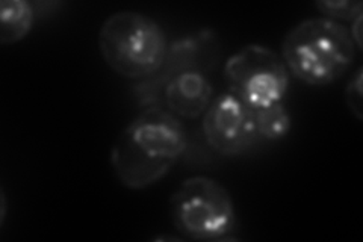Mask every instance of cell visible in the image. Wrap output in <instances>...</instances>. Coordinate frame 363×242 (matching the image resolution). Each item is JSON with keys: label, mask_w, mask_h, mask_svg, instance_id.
I'll use <instances>...</instances> for the list:
<instances>
[{"label": "cell", "mask_w": 363, "mask_h": 242, "mask_svg": "<svg viewBox=\"0 0 363 242\" xmlns=\"http://www.w3.org/2000/svg\"><path fill=\"white\" fill-rule=\"evenodd\" d=\"M223 79L227 93L259 111L285 103L291 75L279 52L252 43L227 57Z\"/></svg>", "instance_id": "5"}, {"label": "cell", "mask_w": 363, "mask_h": 242, "mask_svg": "<svg viewBox=\"0 0 363 242\" xmlns=\"http://www.w3.org/2000/svg\"><path fill=\"white\" fill-rule=\"evenodd\" d=\"M201 129L208 145L221 156H241L260 141L255 111L230 93L213 97Z\"/></svg>", "instance_id": "6"}, {"label": "cell", "mask_w": 363, "mask_h": 242, "mask_svg": "<svg viewBox=\"0 0 363 242\" xmlns=\"http://www.w3.org/2000/svg\"><path fill=\"white\" fill-rule=\"evenodd\" d=\"M362 76H363V68L359 67L354 72L353 77L350 79V82L345 88V103L350 112L354 115V117L362 121L363 120V91H362Z\"/></svg>", "instance_id": "11"}, {"label": "cell", "mask_w": 363, "mask_h": 242, "mask_svg": "<svg viewBox=\"0 0 363 242\" xmlns=\"http://www.w3.org/2000/svg\"><path fill=\"white\" fill-rule=\"evenodd\" d=\"M0 200H2V214H0V224H4V221H5V216H6V195H5V192L2 191L0 192Z\"/></svg>", "instance_id": "13"}, {"label": "cell", "mask_w": 363, "mask_h": 242, "mask_svg": "<svg viewBox=\"0 0 363 242\" xmlns=\"http://www.w3.org/2000/svg\"><path fill=\"white\" fill-rule=\"evenodd\" d=\"M35 18V8L28 0H4L0 4V44L13 45L25 40Z\"/></svg>", "instance_id": "8"}, {"label": "cell", "mask_w": 363, "mask_h": 242, "mask_svg": "<svg viewBox=\"0 0 363 242\" xmlns=\"http://www.w3.org/2000/svg\"><path fill=\"white\" fill-rule=\"evenodd\" d=\"M213 97V85L206 72L186 70L164 84L161 106L179 120H197L203 117Z\"/></svg>", "instance_id": "7"}, {"label": "cell", "mask_w": 363, "mask_h": 242, "mask_svg": "<svg viewBox=\"0 0 363 242\" xmlns=\"http://www.w3.org/2000/svg\"><path fill=\"white\" fill-rule=\"evenodd\" d=\"M169 216L177 232L192 241L227 239L238 223L230 192L209 176L182 182L169 199Z\"/></svg>", "instance_id": "4"}, {"label": "cell", "mask_w": 363, "mask_h": 242, "mask_svg": "<svg viewBox=\"0 0 363 242\" xmlns=\"http://www.w3.org/2000/svg\"><path fill=\"white\" fill-rule=\"evenodd\" d=\"M161 23L138 11L111 14L99 29L97 45L111 70L129 80H147L164 67L169 50Z\"/></svg>", "instance_id": "3"}, {"label": "cell", "mask_w": 363, "mask_h": 242, "mask_svg": "<svg viewBox=\"0 0 363 242\" xmlns=\"http://www.w3.org/2000/svg\"><path fill=\"white\" fill-rule=\"evenodd\" d=\"M188 148L182 120L164 106H149L124 128L112 145L109 163L123 187H153L179 163Z\"/></svg>", "instance_id": "1"}, {"label": "cell", "mask_w": 363, "mask_h": 242, "mask_svg": "<svg viewBox=\"0 0 363 242\" xmlns=\"http://www.w3.org/2000/svg\"><path fill=\"white\" fill-rule=\"evenodd\" d=\"M356 55L348 26L321 16L294 25L280 45L289 75L309 87L335 84L354 64Z\"/></svg>", "instance_id": "2"}, {"label": "cell", "mask_w": 363, "mask_h": 242, "mask_svg": "<svg viewBox=\"0 0 363 242\" xmlns=\"http://www.w3.org/2000/svg\"><path fill=\"white\" fill-rule=\"evenodd\" d=\"M321 17L337 23H351L363 16V4L360 0H320L315 4Z\"/></svg>", "instance_id": "10"}, {"label": "cell", "mask_w": 363, "mask_h": 242, "mask_svg": "<svg viewBox=\"0 0 363 242\" xmlns=\"http://www.w3.org/2000/svg\"><path fill=\"white\" fill-rule=\"evenodd\" d=\"M362 21H363V16L354 18L353 21L350 23V26H348V32H350V35H351V40H353V43L356 45L357 52H362V32H363Z\"/></svg>", "instance_id": "12"}, {"label": "cell", "mask_w": 363, "mask_h": 242, "mask_svg": "<svg viewBox=\"0 0 363 242\" xmlns=\"http://www.w3.org/2000/svg\"><path fill=\"white\" fill-rule=\"evenodd\" d=\"M255 117L260 141H279L292 129V117L285 103L255 111Z\"/></svg>", "instance_id": "9"}]
</instances>
